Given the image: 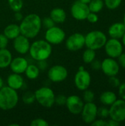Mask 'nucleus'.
Returning <instances> with one entry per match:
<instances>
[{"instance_id":"a878e982","label":"nucleus","mask_w":125,"mask_h":126,"mask_svg":"<svg viewBox=\"0 0 125 126\" xmlns=\"http://www.w3.org/2000/svg\"><path fill=\"white\" fill-rule=\"evenodd\" d=\"M82 58L85 63L90 64L94 59H96V51L89 48H86L83 53Z\"/></svg>"},{"instance_id":"4468645a","label":"nucleus","mask_w":125,"mask_h":126,"mask_svg":"<svg viewBox=\"0 0 125 126\" xmlns=\"http://www.w3.org/2000/svg\"><path fill=\"white\" fill-rule=\"evenodd\" d=\"M101 70L108 77L116 76L119 72L120 66L115 58L108 57L102 61Z\"/></svg>"},{"instance_id":"de8ad7c7","label":"nucleus","mask_w":125,"mask_h":126,"mask_svg":"<svg viewBox=\"0 0 125 126\" xmlns=\"http://www.w3.org/2000/svg\"><path fill=\"white\" fill-rule=\"evenodd\" d=\"M79 1H80L82 2H84V3H86V4H88L91 0H79Z\"/></svg>"},{"instance_id":"bb28decb","label":"nucleus","mask_w":125,"mask_h":126,"mask_svg":"<svg viewBox=\"0 0 125 126\" xmlns=\"http://www.w3.org/2000/svg\"><path fill=\"white\" fill-rule=\"evenodd\" d=\"M8 5L13 12L21 11L24 3L22 0H8Z\"/></svg>"},{"instance_id":"ddd939ff","label":"nucleus","mask_w":125,"mask_h":126,"mask_svg":"<svg viewBox=\"0 0 125 126\" xmlns=\"http://www.w3.org/2000/svg\"><path fill=\"white\" fill-rule=\"evenodd\" d=\"M67 69L62 65H55L49 68L47 76L53 83H60L64 81L68 77Z\"/></svg>"},{"instance_id":"5701e85b","label":"nucleus","mask_w":125,"mask_h":126,"mask_svg":"<svg viewBox=\"0 0 125 126\" xmlns=\"http://www.w3.org/2000/svg\"><path fill=\"white\" fill-rule=\"evenodd\" d=\"M13 59L12 54L7 48L0 49V69L8 67Z\"/></svg>"},{"instance_id":"7c9ffc66","label":"nucleus","mask_w":125,"mask_h":126,"mask_svg":"<svg viewBox=\"0 0 125 126\" xmlns=\"http://www.w3.org/2000/svg\"><path fill=\"white\" fill-rule=\"evenodd\" d=\"M97 117L102 119H107L109 117V109L106 106H101L98 108L97 110Z\"/></svg>"},{"instance_id":"f03ea898","label":"nucleus","mask_w":125,"mask_h":126,"mask_svg":"<svg viewBox=\"0 0 125 126\" xmlns=\"http://www.w3.org/2000/svg\"><path fill=\"white\" fill-rule=\"evenodd\" d=\"M52 47L46 40H37L30 44L29 53L30 57L36 61H46L52 55Z\"/></svg>"},{"instance_id":"a19ab883","label":"nucleus","mask_w":125,"mask_h":126,"mask_svg":"<svg viewBox=\"0 0 125 126\" xmlns=\"http://www.w3.org/2000/svg\"><path fill=\"white\" fill-rule=\"evenodd\" d=\"M117 59H118V63H119V66H120V67H122V68H123V69H125V52H123V53H122L118 58H117Z\"/></svg>"},{"instance_id":"6e6552de","label":"nucleus","mask_w":125,"mask_h":126,"mask_svg":"<svg viewBox=\"0 0 125 126\" xmlns=\"http://www.w3.org/2000/svg\"><path fill=\"white\" fill-rule=\"evenodd\" d=\"M106 55L112 58L116 59L122 53L124 52V46L120 39L112 38L108 39L105 46Z\"/></svg>"},{"instance_id":"2f4dec72","label":"nucleus","mask_w":125,"mask_h":126,"mask_svg":"<svg viewBox=\"0 0 125 126\" xmlns=\"http://www.w3.org/2000/svg\"><path fill=\"white\" fill-rule=\"evenodd\" d=\"M66 99H67V97L65 96L64 94H58V95L55 96V104L60 106H65L66 103Z\"/></svg>"},{"instance_id":"c85d7f7f","label":"nucleus","mask_w":125,"mask_h":126,"mask_svg":"<svg viewBox=\"0 0 125 126\" xmlns=\"http://www.w3.org/2000/svg\"><path fill=\"white\" fill-rule=\"evenodd\" d=\"M105 6L111 10L117 9L122 2V0H103Z\"/></svg>"},{"instance_id":"2eb2a0df","label":"nucleus","mask_w":125,"mask_h":126,"mask_svg":"<svg viewBox=\"0 0 125 126\" xmlns=\"http://www.w3.org/2000/svg\"><path fill=\"white\" fill-rule=\"evenodd\" d=\"M84 103H85L83 100L80 97L76 94H72L67 97L65 106L71 114L74 115H78L80 114Z\"/></svg>"},{"instance_id":"37998d69","label":"nucleus","mask_w":125,"mask_h":126,"mask_svg":"<svg viewBox=\"0 0 125 126\" xmlns=\"http://www.w3.org/2000/svg\"><path fill=\"white\" fill-rule=\"evenodd\" d=\"M38 66L40 69H42V70H44L46 69V66H47V63H46V61H38Z\"/></svg>"},{"instance_id":"a211bd4d","label":"nucleus","mask_w":125,"mask_h":126,"mask_svg":"<svg viewBox=\"0 0 125 126\" xmlns=\"http://www.w3.org/2000/svg\"><path fill=\"white\" fill-rule=\"evenodd\" d=\"M7 83L9 87L18 91L24 86V80L21 74L13 72L7 77Z\"/></svg>"},{"instance_id":"b1692460","label":"nucleus","mask_w":125,"mask_h":126,"mask_svg":"<svg viewBox=\"0 0 125 126\" xmlns=\"http://www.w3.org/2000/svg\"><path fill=\"white\" fill-rule=\"evenodd\" d=\"M24 73L28 79L35 80L38 78L40 75V69L35 64H28Z\"/></svg>"},{"instance_id":"7ed1b4c3","label":"nucleus","mask_w":125,"mask_h":126,"mask_svg":"<svg viewBox=\"0 0 125 126\" xmlns=\"http://www.w3.org/2000/svg\"><path fill=\"white\" fill-rule=\"evenodd\" d=\"M19 97L16 90L7 86L0 89V109L10 111L13 109L18 103Z\"/></svg>"},{"instance_id":"393cba45","label":"nucleus","mask_w":125,"mask_h":126,"mask_svg":"<svg viewBox=\"0 0 125 126\" xmlns=\"http://www.w3.org/2000/svg\"><path fill=\"white\" fill-rule=\"evenodd\" d=\"M90 12L98 13L104 8L105 4L103 0H91L88 4Z\"/></svg>"},{"instance_id":"e433bc0d","label":"nucleus","mask_w":125,"mask_h":126,"mask_svg":"<svg viewBox=\"0 0 125 126\" xmlns=\"http://www.w3.org/2000/svg\"><path fill=\"white\" fill-rule=\"evenodd\" d=\"M118 95L120 99L125 100V82L121 83L118 87Z\"/></svg>"},{"instance_id":"09e8293b","label":"nucleus","mask_w":125,"mask_h":126,"mask_svg":"<svg viewBox=\"0 0 125 126\" xmlns=\"http://www.w3.org/2000/svg\"><path fill=\"white\" fill-rule=\"evenodd\" d=\"M123 24H125V14H124V16H123Z\"/></svg>"},{"instance_id":"a18cd8bd","label":"nucleus","mask_w":125,"mask_h":126,"mask_svg":"<svg viewBox=\"0 0 125 126\" xmlns=\"http://www.w3.org/2000/svg\"><path fill=\"white\" fill-rule=\"evenodd\" d=\"M4 86V80L2 79V78L0 76V89Z\"/></svg>"},{"instance_id":"4c0bfd02","label":"nucleus","mask_w":125,"mask_h":126,"mask_svg":"<svg viewBox=\"0 0 125 126\" xmlns=\"http://www.w3.org/2000/svg\"><path fill=\"white\" fill-rule=\"evenodd\" d=\"M9 39L2 33L0 34V49H4L7 48L8 45Z\"/></svg>"},{"instance_id":"cd10ccee","label":"nucleus","mask_w":125,"mask_h":126,"mask_svg":"<svg viewBox=\"0 0 125 126\" xmlns=\"http://www.w3.org/2000/svg\"><path fill=\"white\" fill-rule=\"evenodd\" d=\"M22 101L27 105H31L35 101V93L32 92H26L22 94Z\"/></svg>"},{"instance_id":"dca6fc26","label":"nucleus","mask_w":125,"mask_h":126,"mask_svg":"<svg viewBox=\"0 0 125 126\" xmlns=\"http://www.w3.org/2000/svg\"><path fill=\"white\" fill-rule=\"evenodd\" d=\"M30 47L29 38L20 34L13 39V48L16 52L21 55H24L29 52Z\"/></svg>"},{"instance_id":"423d86ee","label":"nucleus","mask_w":125,"mask_h":126,"mask_svg":"<svg viewBox=\"0 0 125 126\" xmlns=\"http://www.w3.org/2000/svg\"><path fill=\"white\" fill-rule=\"evenodd\" d=\"M45 40L52 45H58L63 43L66 39V32L64 30L57 26H53L46 31L44 35Z\"/></svg>"},{"instance_id":"49530a36","label":"nucleus","mask_w":125,"mask_h":126,"mask_svg":"<svg viewBox=\"0 0 125 126\" xmlns=\"http://www.w3.org/2000/svg\"><path fill=\"white\" fill-rule=\"evenodd\" d=\"M122 44H123V46L125 47V34L123 35V36L122 37Z\"/></svg>"},{"instance_id":"6ab92c4d","label":"nucleus","mask_w":125,"mask_h":126,"mask_svg":"<svg viewBox=\"0 0 125 126\" xmlns=\"http://www.w3.org/2000/svg\"><path fill=\"white\" fill-rule=\"evenodd\" d=\"M108 35L112 38L121 39L125 32V26L123 22H115L108 28Z\"/></svg>"},{"instance_id":"c9c22d12","label":"nucleus","mask_w":125,"mask_h":126,"mask_svg":"<svg viewBox=\"0 0 125 126\" xmlns=\"http://www.w3.org/2000/svg\"><path fill=\"white\" fill-rule=\"evenodd\" d=\"M86 20L91 24H95L99 21V16H98L97 13L90 12L86 18Z\"/></svg>"},{"instance_id":"412c9836","label":"nucleus","mask_w":125,"mask_h":126,"mask_svg":"<svg viewBox=\"0 0 125 126\" xmlns=\"http://www.w3.org/2000/svg\"><path fill=\"white\" fill-rule=\"evenodd\" d=\"M3 34L9 40H13L14 38H15L17 36H18L21 34L19 25H18L16 24H8L4 29Z\"/></svg>"},{"instance_id":"f704fd0d","label":"nucleus","mask_w":125,"mask_h":126,"mask_svg":"<svg viewBox=\"0 0 125 126\" xmlns=\"http://www.w3.org/2000/svg\"><path fill=\"white\" fill-rule=\"evenodd\" d=\"M109 83L111 84V86L113 88H118L119 86L121 83V81L119 80V78L117 77V75L116 76H111L109 77V80H108Z\"/></svg>"},{"instance_id":"473e14b6","label":"nucleus","mask_w":125,"mask_h":126,"mask_svg":"<svg viewBox=\"0 0 125 126\" xmlns=\"http://www.w3.org/2000/svg\"><path fill=\"white\" fill-rule=\"evenodd\" d=\"M41 21L42 26H43V27H45L46 29H49L55 25V23L50 17H45L41 20Z\"/></svg>"},{"instance_id":"20e7f679","label":"nucleus","mask_w":125,"mask_h":126,"mask_svg":"<svg viewBox=\"0 0 125 126\" xmlns=\"http://www.w3.org/2000/svg\"><path fill=\"white\" fill-rule=\"evenodd\" d=\"M107 40V35L102 31L92 30L85 35V46L97 51L104 47Z\"/></svg>"},{"instance_id":"c03bdc74","label":"nucleus","mask_w":125,"mask_h":126,"mask_svg":"<svg viewBox=\"0 0 125 126\" xmlns=\"http://www.w3.org/2000/svg\"><path fill=\"white\" fill-rule=\"evenodd\" d=\"M107 123H108V126H119L121 123L112 120V119H110L108 120H107Z\"/></svg>"},{"instance_id":"1a4fd4ad","label":"nucleus","mask_w":125,"mask_h":126,"mask_svg":"<svg viewBox=\"0 0 125 126\" xmlns=\"http://www.w3.org/2000/svg\"><path fill=\"white\" fill-rule=\"evenodd\" d=\"M70 11L72 17L77 21L86 20V18L90 13L88 4L79 0L75 1L72 4Z\"/></svg>"},{"instance_id":"aec40b11","label":"nucleus","mask_w":125,"mask_h":126,"mask_svg":"<svg viewBox=\"0 0 125 126\" xmlns=\"http://www.w3.org/2000/svg\"><path fill=\"white\" fill-rule=\"evenodd\" d=\"M49 17L55 24H62L66 19V13L63 8L55 7L51 10Z\"/></svg>"},{"instance_id":"9b49d317","label":"nucleus","mask_w":125,"mask_h":126,"mask_svg":"<svg viewBox=\"0 0 125 126\" xmlns=\"http://www.w3.org/2000/svg\"><path fill=\"white\" fill-rule=\"evenodd\" d=\"M66 47L71 52H77L85 47V35L80 32H75L67 38Z\"/></svg>"},{"instance_id":"f8f14e48","label":"nucleus","mask_w":125,"mask_h":126,"mask_svg":"<svg viewBox=\"0 0 125 126\" xmlns=\"http://www.w3.org/2000/svg\"><path fill=\"white\" fill-rule=\"evenodd\" d=\"M98 107L94 102L85 103L80 115L83 122L86 124H91L97 118Z\"/></svg>"},{"instance_id":"9d476101","label":"nucleus","mask_w":125,"mask_h":126,"mask_svg":"<svg viewBox=\"0 0 125 126\" xmlns=\"http://www.w3.org/2000/svg\"><path fill=\"white\" fill-rule=\"evenodd\" d=\"M74 83L77 89L84 91L89 88L91 83V76L90 73L85 69L81 70L78 69L74 75Z\"/></svg>"},{"instance_id":"0eeeda50","label":"nucleus","mask_w":125,"mask_h":126,"mask_svg":"<svg viewBox=\"0 0 125 126\" xmlns=\"http://www.w3.org/2000/svg\"><path fill=\"white\" fill-rule=\"evenodd\" d=\"M109 117L119 123L125 120V100L117 99L109 108Z\"/></svg>"},{"instance_id":"39448f33","label":"nucleus","mask_w":125,"mask_h":126,"mask_svg":"<svg viewBox=\"0 0 125 126\" xmlns=\"http://www.w3.org/2000/svg\"><path fill=\"white\" fill-rule=\"evenodd\" d=\"M34 93L35 96V100L41 106L49 109L54 106L55 94L51 88L43 86L38 89Z\"/></svg>"},{"instance_id":"79ce46f5","label":"nucleus","mask_w":125,"mask_h":126,"mask_svg":"<svg viewBox=\"0 0 125 126\" xmlns=\"http://www.w3.org/2000/svg\"><path fill=\"white\" fill-rule=\"evenodd\" d=\"M24 16L22 15V13H21V11H18V12H15V14H14V18L15 21H21L22 19H23Z\"/></svg>"},{"instance_id":"58836bf2","label":"nucleus","mask_w":125,"mask_h":126,"mask_svg":"<svg viewBox=\"0 0 125 126\" xmlns=\"http://www.w3.org/2000/svg\"><path fill=\"white\" fill-rule=\"evenodd\" d=\"M92 126H108V123L107 120H105V119H96L91 124Z\"/></svg>"},{"instance_id":"c756f323","label":"nucleus","mask_w":125,"mask_h":126,"mask_svg":"<svg viewBox=\"0 0 125 126\" xmlns=\"http://www.w3.org/2000/svg\"><path fill=\"white\" fill-rule=\"evenodd\" d=\"M94 99H95V94L94 93L93 91H91L88 89L83 91V100L85 103L94 102Z\"/></svg>"},{"instance_id":"ea45409f","label":"nucleus","mask_w":125,"mask_h":126,"mask_svg":"<svg viewBox=\"0 0 125 126\" xmlns=\"http://www.w3.org/2000/svg\"><path fill=\"white\" fill-rule=\"evenodd\" d=\"M90 64H91V68H92L94 70H100V69H101L102 61H99V60L94 59Z\"/></svg>"},{"instance_id":"72a5a7b5","label":"nucleus","mask_w":125,"mask_h":126,"mask_svg":"<svg viewBox=\"0 0 125 126\" xmlns=\"http://www.w3.org/2000/svg\"><path fill=\"white\" fill-rule=\"evenodd\" d=\"M31 126H48L49 123L46 120L42 118H36L30 123Z\"/></svg>"},{"instance_id":"f257e3e1","label":"nucleus","mask_w":125,"mask_h":126,"mask_svg":"<svg viewBox=\"0 0 125 126\" xmlns=\"http://www.w3.org/2000/svg\"><path fill=\"white\" fill-rule=\"evenodd\" d=\"M41 20V17L35 13H30L24 17L19 24L21 34L28 38H35L42 27Z\"/></svg>"},{"instance_id":"4be33fe9","label":"nucleus","mask_w":125,"mask_h":126,"mask_svg":"<svg viewBox=\"0 0 125 126\" xmlns=\"http://www.w3.org/2000/svg\"><path fill=\"white\" fill-rule=\"evenodd\" d=\"M118 97L116 94L112 91H105L102 92L99 96V100L102 105L106 106H111L116 100Z\"/></svg>"},{"instance_id":"f3484780","label":"nucleus","mask_w":125,"mask_h":126,"mask_svg":"<svg viewBox=\"0 0 125 126\" xmlns=\"http://www.w3.org/2000/svg\"><path fill=\"white\" fill-rule=\"evenodd\" d=\"M28 64L27 60L24 57H16L12 59L9 66L13 72L21 75L24 73Z\"/></svg>"}]
</instances>
